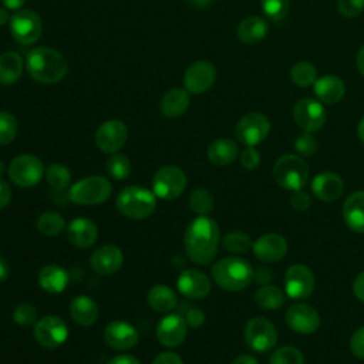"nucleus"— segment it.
<instances>
[{
    "instance_id": "nucleus-1",
    "label": "nucleus",
    "mask_w": 364,
    "mask_h": 364,
    "mask_svg": "<svg viewBox=\"0 0 364 364\" xmlns=\"http://www.w3.org/2000/svg\"><path fill=\"white\" fill-rule=\"evenodd\" d=\"M220 230L215 219L196 216L185 229L183 247L188 257L200 266L209 264L219 249Z\"/></svg>"
},
{
    "instance_id": "nucleus-2",
    "label": "nucleus",
    "mask_w": 364,
    "mask_h": 364,
    "mask_svg": "<svg viewBox=\"0 0 364 364\" xmlns=\"http://www.w3.org/2000/svg\"><path fill=\"white\" fill-rule=\"evenodd\" d=\"M26 67L30 77L41 84H54L64 78L68 70L67 60L54 48L36 47L28 51Z\"/></svg>"
},
{
    "instance_id": "nucleus-3",
    "label": "nucleus",
    "mask_w": 364,
    "mask_h": 364,
    "mask_svg": "<svg viewBox=\"0 0 364 364\" xmlns=\"http://www.w3.org/2000/svg\"><path fill=\"white\" fill-rule=\"evenodd\" d=\"M253 266L243 257L228 256L218 260L210 274L215 283L226 291H242L253 282Z\"/></svg>"
},
{
    "instance_id": "nucleus-4",
    "label": "nucleus",
    "mask_w": 364,
    "mask_h": 364,
    "mask_svg": "<svg viewBox=\"0 0 364 364\" xmlns=\"http://www.w3.org/2000/svg\"><path fill=\"white\" fill-rule=\"evenodd\" d=\"M115 206L124 216L141 220L151 216L156 208V195L145 186L129 185L119 191Z\"/></svg>"
},
{
    "instance_id": "nucleus-5",
    "label": "nucleus",
    "mask_w": 364,
    "mask_h": 364,
    "mask_svg": "<svg viewBox=\"0 0 364 364\" xmlns=\"http://www.w3.org/2000/svg\"><path fill=\"white\" fill-rule=\"evenodd\" d=\"M310 176V169L303 156L296 154L282 155L273 165V179L286 191L303 189Z\"/></svg>"
},
{
    "instance_id": "nucleus-6",
    "label": "nucleus",
    "mask_w": 364,
    "mask_h": 364,
    "mask_svg": "<svg viewBox=\"0 0 364 364\" xmlns=\"http://www.w3.org/2000/svg\"><path fill=\"white\" fill-rule=\"evenodd\" d=\"M112 192L111 182L101 175L82 178L68 188V199L77 205L94 206L104 203Z\"/></svg>"
},
{
    "instance_id": "nucleus-7",
    "label": "nucleus",
    "mask_w": 364,
    "mask_h": 364,
    "mask_svg": "<svg viewBox=\"0 0 364 364\" xmlns=\"http://www.w3.org/2000/svg\"><path fill=\"white\" fill-rule=\"evenodd\" d=\"M243 336L247 347L256 353H266L273 350L279 340L276 326L269 318L262 316L253 317L246 323Z\"/></svg>"
},
{
    "instance_id": "nucleus-8",
    "label": "nucleus",
    "mask_w": 364,
    "mask_h": 364,
    "mask_svg": "<svg viewBox=\"0 0 364 364\" xmlns=\"http://www.w3.org/2000/svg\"><path fill=\"white\" fill-rule=\"evenodd\" d=\"M188 179L185 172L175 165L159 168L152 176V191L156 198L172 200L181 196L186 188Z\"/></svg>"
},
{
    "instance_id": "nucleus-9",
    "label": "nucleus",
    "mask_w": 364,
    "mask_h": 364,
    "mask_svg": "<svg viewBox=\"0 0 364 364\" xmlns=\"http://www.w3.org/2000/svg\"><path fill=\"white\" fill-rule=\"evenodd\" d=\"M7 172L14 185L20 188H31L41 181L44 165L36 155L21 154L9 164Z\"/></svg>"
},
{
    "instance_id": "nucleus-10",
    "label": "nucleus",
    "mask_w": 364,
    "mask_h": 364,
    "mask_svg": "<svg viewBox=\"0 0 364 364\" xmlns=\"http://www.w3.org/2000/svg\"><path fill=\"white\" fill-rule=\"evenodd\" d=\"M270 121L262 112H249L243 115L235 128L236 139L246 146L262 144L270 134Z\"/></svg>"
},
{
    "instance_id": "nucleus-11",
    "label": "nucleus",
    "mask_w": 364,
    "mask_h": 364,
    "mask_svg": "<svg viewBox=\"0 0 364 364\" xmlns=\"http://www.w3.org/2000/svg\"><path fill=\"white\" fill-rule=\"evenodd\" d=\"M10 31L17 43L23 46L34 44L43 31L41 18L31 9H20L11 14Z\"/></svg>"
},
{
    "instance_id": "nucleus-12",
    "label": "nucleus",
    "mask_w": 364,
    "mask_h": 364,
    "mask_svg": "<svg viewBox=\"0 0 364 364\" xmlns=\"http://www.w3.org/2000/svg\"><path fill=\"white\" fill-rule=\"evenodd\" d=\"M284 293L293 300H304L310 297L316 287L314 274L303 263H294L284 273Z\"/></svg>"
},
{
    "instance_id": "nucleus-13",
    "label": "nucleus",
    "mask_w": 364,
    "mask_h": 364,
    "mask_svg": "<svg viewBox=\"0 0 364 364\" xmlns=\"http://www.w3.org/2000/svg\"><path fill=\"white\" fill-rule=\"evenodd\" d=\"M293 119L301 131L314 134L326 124V108L318 100L300 98L293 107Z\"/></svg>"
},
{
    "instance_id": "nucleus-14",
    "label": "nucleus",
    "mask_w": 364,
    "mask_h": 364,
    "mask_svg": "<svg viewBox=\"0 0 364 364\" xmlns=\"http://www.w3.org/2000/svg\"><path fill=\"white\" fill-rule=\"evenodd\" d=\"M34 338L44 348H57L68 338L67 323L58 316H44L34 324Z\"/></svg>"
},
{
    "instance_id": "nucleus-15",
    "label": "nucleus",
    "mask_w": 364,
    "mask_h": 364,
    "mask_svg": "<svg viewBox=\"0 0 364 364\" xmlns=\"http://www.w3.org/2000/svg\"><path fill=\"white\" fill-rule=\"evenodd\" d=\"M284 321L290 330L299 334H313L320 327V314L307 303H293L284 314Z\"/></svg>"
},
{
    "instance_id": "nucleus-16",
    "label": "nucleus",
    "mask_w": 364,
    "mask_h": 364,
    "mask_svg": "<svg viewBox=\"0 0 364 364\" xmlns=\"http://www.w3.org/2000/svg\"><path fill=\"white\" fill-rule=\"evenodd\" d=\"M128 138V128L119 119H109L101 124L95 132V144L105 154L118 152Z\"/></svg>"
},
{
    "instance_id": "nucleus-17",
    "label": "nucleus",
    "mask_w": 364,
    "mask_h": 364,
    "mask_svg": "<svg viewBox=\"0 0 364 364\" xmlns=\"http://www.w3.org/2000/svg\"><path fill=\"white\" fill-rule=\"evenodd\" d=\"M216 80V68L209 61H196L191 64L183 74L185 90L192 94L206 92Z\"/></svg>"
},
{
    "instance_id": "nucleus-18",
    "label": "nucleus",
    "mask_w": 364,
    "mask_h": 364,
    "mask_svg": "<svg viewBox=\"0 0 364 364\" xmlns=\"http://www.w3.org/2000/svg\"><path fill=\"white\" fill-rule=\"evenodd\" d=\"M176 287L188 299H203L210 293L212 283L202 270L188 267L178 276Z\"/></svg>"
},
{
    "instance_id": "nucleus-19",
    "label": "nucleus",
    "mask_w": 364,
    "mask_h": 364,
    "mask_svg": "<svg viewBox=\"0 0 364 364\" xmlns=\"http://www.w3.org/2000/svg\"><path fill=\"white\" fill-rule=\"evenodd\" d=\"M104 341L114 350H129L138 344L139 334L129 323L114 320L104 328Z\"/></svg>"
},
{
    "instance_id": "nucleus-20",
    "label": "nucleus",
    "mask_w": 364,
    "mask_h": 364,
    "mask_svg": "<svg viewBox=\"0 0 364 364\" xmlns=\"http://www.w3.org/2000/svg\"><path fill=\"white\" fill-rule=\"evenodd\" d=\"M255 256L264 263L280 262L287 252V240L279 233H264L253 242Z\"/></svg>"
},
{
    "instance_id": "nucleus-21",
    "label": "nucleus",
    "mask_w": 364,
    "mask_h": 364,
    "mask_svg": "<svg viewBox=\"0 0 364 364\" xmlns=\"http://www.w3.org/2000/svg\"><path fill=\"white\" fill-rule=\"evenodd\" d=\"M124 263V253L115 245H102L97 247L91 257L90 264L92 270L101 276L114 274Z\"/></svg>"
},
{
    "instance_id": "nucleus-22",
    "label": "nucleus",
    "mask_w": 364,
    "mask_h": 364,
    "mask_svg": "<svg viewBox=\"0 0 364 364\" xmlns=\"http://www.w3.org/2000/svg\"><path fill=\"white\" fill-rule=\"evenodd\" d=\"M188 333V324L179 314H168L156 326V338L165 347H176L183 343Z\"/></svg>"
},
{
    "instance_id": "nucleus-23",
    "label": "nucleus",
    "mask_w": 364,
    "mask_h": 364,
    "mask_svg": "<svg viewBox=\"0 0 364 364\" xmlns=\"http://www.w3.org/2000/svg\"><path fill=\"white\" fill-rule=\"evenodd\" d=\"M311 191L321 202H334L344 192V182L340 175L331 171L317 173L311 181Z\"/></svg>"
},
{
    "instance_id": "nucleus-24",
    "label": "nucleus",
    "mask_w": 364,
    "mask_h": 364,
    "mask_svg": "<svg viewBox=\"0 0 364 364\" xmlns=\"http://www.w3.org/2000/svg\"><path fill=\"white\" fill-rule=\"evenodd\" d=\"M67 239L75 247H91L98 239V226L90 218H75L67 226Z\"/></svg>"
},
{
    "instance_id": "nucleus-25",
    "label": "nucleus",
    "mask_w": 364,
    "mask_h": 364,
    "mask_svg": "<svg viewBox=\"0 0 364 364\" xmlns=\"http://www.w3.org/2000/svg\"><path fill=\"white\" fill-rule=\"evenodd\" d=\"M313 91L321 104L334 105L343 100L346 94V84L340 77L334 74H326L317 77L313 84Z\"/></svg>"
},
{
    "instance_id": "nucleus-26",
    "label": "nucleus",
    "mask_w": 364,
    "mask_h": 364,
    "mask_svg": "<svg viewBox=\"0 0 364 364\" xmlns=\"http://www.w3.org/2000/svg\"><path fill=\"white\" fill-rule=\"evenodd\" d=\"M343 219L350 230L364 235V191H355L343 203Z\"/></svg>"
},
{
    "instance_id": "nucleus-27",
    "label": "nucleus",
    "mask_w": 364,
    "mask_h": 364,
    "mask_svg": "<svg viewBox=\"0 0 364 364\" xmlns=\"http://www.w3.org/2000/svg\"><path fill=\"white\" fill-rule=\"evenodd\" d=\"M269 33V24L266 18L260 16H249L243 18L236 28V37L243 44H257L260 43Z\"/></svg>"
},
{
    "instance_id": "nucleus-28",
    "label": "nucleus",
    "mask_w": 364,
    "mask_h": 364,
    "mask_svg": "<svg viewBox=\"0 0 364 364\" xmlns=\"http://www.w3.org/2000/svg\"><path fill=\"white\" fill-rule=\"evenodd\" d=\"M70 282L68 272L58 264H46L38 272L40 287L51 294H58L65 290Z\"/></svg>"
},
{
    "instance_id": "nucleus-29",
    "label": "nucleus",
    "mask_w": 364,
    "mask_h": 364,
    "mask_svg": "<svg viewBox=\"0 0 364 364\" xmlns=\"http://www.w3.org/2000/svg\"><path fill=\"white\" fill-rule=\"evenodd\" d=\"M70 316L78 326L90 327L98 318V306L88 296H77L70 303Z\"/></svg>"
},
{
    "instance_id": "nucleus-30",
    "label": "nucleus",
    "mask_w": 364,
    "mask_h": 364,
    "mask_svg": "<svg viewBox=\"0 0 364 364\" xmlns=\"http://www.w3.org/2000/svg\"><path fill=\"white\" fill-rule=\"evenodd\" d=\"M239 154L237 145L233 139L218 138L208 146V159L216 166H226L232 164Z\"/></svg>"
},
{
    "instance_id": "nucleus-31",
    "label": "nucleus",
    "mask_w": 364,
    "mask_h": 364,
    "mask_svg": "<svg viewBox=\"0 0 364 364\" xmlns=\"http://www.w3.org/2000/svg\"><path fill=\"white\" fill-rule=\"evenodd\" d=\"M189 108V94L182 88L166 91L161 100V111L168 118H178Z\"/></svg>"
},
{
    "instance_id": "nucleus-32",
    "label": "nucleus",
    "mask_w": 364,
    "mask_h": 364,
    "mask_svg": "<svg viewBox=\"0 0 364 364\" xmlns=\"http://www.w3.org/2000/svg\"><path fill=\"white\" fill-rule=\"evenodd\" d=\"M146 300L149 307L158 313H169L178 304L176 293L165 284L152 286L146 294Z\"/></svg>"
},
{
    "instance_id": "nucleus-33",
    "label": "nucleus",
    "mask_w": 364,
    "mask_h": 364,
    "mask_svg": "<svg viewBox=\"0 0 364 364\" xmlns=\"http://www.w3.org/2000/svg\"><path fill=\"white\" fill-rule=\"evenodd\" d=\"M23 73V60L14 51L0 54V84L10 85L20 80Z\"/></svg>"
},
{
    "instance_id": "nucleus-34",
    "label": "nucleus",
    "mask_w": 364,
    "mask_h": 364,
    "mask_svg": "<svg viewBox=\"0 0 364 364\" xmlns=\"http://www.w3.org/2000/svg\"><path fill=\"white\" fill-rule=\"evenodd\" d=\"M256 304L263 310H277L286 301V293L273 284H263L255 293Z\"/></svg>"
},
{
    "instance_id": "nucleus-35",
    "label": "nucleus",
    "mask_w": 364,
    "mask_h": 364,
    "mask_svg": "<svg viewBox=\"0 0 364 364\" xmlns=\"http://www.w3.org/2000/svg\"><path fill=\"white\" fill-rule=\"evenodd\" d=\"M36 226L44 236H58L65 228V220L58 212L46 210L38 215Z\"/></svg>"
},
{
    "instance_id": "nucleus-36",
    "label": "nucleus",
    "mask_w": 364,
    "mask_h": 364,
    "mask_svg": "<svg viewBox=\"0 0 364 364\" xmlns=\"http://www.w3.org/2000/svg\"><path fill=\"white\" fill-rule=\"evenodd\" d=\"M290 80L300 88H307L317 80V68L310 61H299L290 68Z\"/></svg>"
},
{
    "instance_id": "nucleus-37",
    "label": "nucleus",
    "mask_w": 364,
    "mask_h": 364,
    "mask_svg": "<svg viewBox=\"0 0 364 364\" xmlns=\"http://www.w3.org/2000/svg\"><path fill=\"white\" fill-rule=\"evenodd\" d=\"M215 199L206 188H196L189 196V208L198 216H206L213 210Z\"/></svg>"
},
{
    "instance_id": "nucleus-38",
    "label": "nucleus",
    "mask_w": 364,
    "mask_h": 364,
    "mask_svg": "<svg viewBox=\"0 0 364 364\" xmlns=\"http://www.w3.org/2000/svg\"><path fill=\"white\" fill-rule=\"evenodd\" d=\"M222 245L228 252L242 255L252 249L253 242L247 233H245L242 230H232L223 236Z\"/></svg>"
},
{
    "instance_id": "nucleus-39",
    "label": "nucleus",
    "mask_w": 364,
    "mask_h": 364,
    "mask_svg": "<svg viewBox=\"0 0 364 364\" xmlns=\"http://www.w3.org/2000/svg\"><path fill=\"white\" fill-rule=\"evenodd\" d=\"M46 179L51 188L55 191H64L70 186L71 182V172L63 164H51L46 169Z\"/></svg>"
},
{
    "instance_id": "nucleus-40",
    "label": "nucleus",
    "mask_w": 364,
    "mask_h": 364,
    "mask_svg": "<svg viewBox=\"0 0 364 364\" xmlns=\"http://www.w3.org/2000/svg\"><path fill=\"white\" fill-rule=\"evenodd\" d=\"M105 169L111 178L122 181V179H127L131 173V161L127 155L115 152V154H111V156L108 158L105 164Z\"/></svg>"
},
{
    "instance_id": "nucleus-41",
    "label": "nucleus",
    "mask_w": 364,
    "mask_h": 364,
    "mask_svg": "<svg viewBox=\"0 0 364 364\" xmlns=\"http://www.w3.org/2000/svg\"><path fill=\"white\" fill-rule=\"evenodd\" d=\"M269 364H304V355L294 346H282L273 350Z\"/></svg>"
},
{
    "instance_id": "nucleus-42",
    "label": "nucleus",
    "mask_w": 364,
    "mask_h": 364,
    "mask_svg": "<svg viewBox=\"0 0 364 364\" xmlns=\"http://www.w3.org/2000/svg\"><path fill=\"white\" fill-rule=\"evenodd\" d=\"M264 16L272 21L283 20L290 9V0H260Z\"/></svg>"
},
{
    "instance_id": "nucleus-43",
    "label": "nucleus",
    "mask_w": 364,
    "mask_h": 364,
    "mask_svg": "<svg viewBox=\"0 0 364 364\" xmlns=\"http://www.w3.org/2000/svg\"><path fill=\"white\" fill-rule=\"evenodd\" d=\"M17 119L7 111H0V145L10 144L17 135Z\"/></svg>"
},
{
    "instance_id": "nucleus-44",
    "label": "nucleus",
    "mask_w": 364,
    "mask_h": 364,
    "mask_svg": "<svg viewBox=\"0 0 364 364\" xmlns=\"http://www.w3.org/2000/svg\"><path fill=\"white\" fill-rule=\"evenodd\" d=\"M13 321L20 327H28L37 323V310L30 303H20L13 310Z\"/></svg>"
},
{
    "instance_id": "nucleus-45",
    "label": "nucleus",
    "mask_w": 364,
    "mask_h": 364,
    "mask_svg": "<svg viewBox=\"0 0 364 364\" xmlns=\"http://www.w3.org/2000/svg\"><path fill=\"white\" fill-rule=\"evenodd\" d=\"M293 146L300 156H311L316 154L318 148V142L311 132L303 131L300 135L296 136Z\"/></svg>"
},
{
    "instance_id": "nucleus-46",
    "label": "nucleus",
    "mask_w": 364,
    "mask_h": 364,
    "mask_svg": "<svg viewBox=\"0 0 364 364\" xmlns=\"http://www.w3.org/2000/svg\"><path fill=\"white\" fill-rule=\"evenodd\" d=\"M337 10L347 18L357 17L364 11V0H337Z\"/></svg>"
},
{
    "instance_id": "nucleus-47",
    "label": "nucleus",
    "mask_w": 364,
    "mask_h": 364,
    "mask_svg": "<svg viewBox=\"0 0 364 364\" xmlns=\"http://www.w3.org/2000/svg\"><path fill=\"white\" fill-rule=\"evenodd\" d=\"M240 165L247 169V171H253L259 166L260 164V152L255 148V146H246L242 154H240Z\"/></svg>"
},
{
    "instance_id": "nucleus-48",
    "label": "nucleus",
    "mask_w": 364,
    "mask_h": 364,
    "mask_svg": "<svg viewBox=\"0 0 364 364\" xmlns=\"http://www.w3.org/2000/svg\"><path fill=\"white\" fill-rule=\"evenodd\" d=\"M290 206L297 212H304L311 206V198L303 189L294 191L290 196Z\"/></svg>"
},
{
    "instance_id": "nucleus-49",
    "label": "nucleus",
    "mask_w": 364,
    "mask_h": 364,
    "mask_svg": "<svg viewBox=\"0 0 364 364\" xmlns=\"http://www.w3.org/2000/svg\"><path fill=\"white\" fill-rule=\"evenodd\" d=\"M350 350L351 353L360 358V360H364V326L357 328L351 337H350Z\"/></svg>"
},
{
    "instance_id": "nucleus-50",
    "label": "nucleus",
    "mask_w": 364,
    "mask_h": 364,
    "mask_svg": "<svg viewBox=\"0 0 364 364\" xmlns=\"http://www.w3.org/2000/svg\"><path fill=\"white\" fill-rule=\"evenodd\" d=\"M205 313L203 310L198 309V307H192L186 311V316H185V321L188 324V327H192V328H199L203 323H205Z\"/></svg>"
},
{
    "instance_id": "nucleus-51",
    "label": "nucleus",
    "mask_w": 364,
    "mask_h": 364,
    "mask_svg": "<svg viewBox=\"0 0 364 364\" xmlns=\"http://www.w3.org/2000/svg\"><path fill=\"white\" fill-rule=\"evenodd\" d=\"M152 364H183L182 358L173 351H164L158 354Z\"/></svg>"
},
{
    "instance_id": "nucleus-52",
    "label": "nucleus",
    "mask_w": 364,
    "mask_h": 364,
    "mask_svg": "<svg viewBox=\"0 0 364 364\" xmlns=\"http://www.w3.org/2000/svg\"><path fill=\"white\" fill-rule=\"evenodd\" d=\"M273 279V272L269 267H257L253 272V280L259 284H270Z\"/></svg>"
},
{
    "instance_id": "nucleus-53",
    "label": "nucleus",
    "mask_w": 364,
    "mask_h": 364,
    "mask_svg": "<svg viewBox=\"0 0 364 364\" xmlns=\"http://www.w3.org/2000/svg\"><path fill=\"white\" fill-rule=\"evenodd\" d=\"M11 195L13 192L10 185L6 181L0 179V210L9 205V202L11 200Z\"/></svg>"
},
{
    "instance_id": "nucleus-54",
    "label": "nucleus",
    "mask_w": 364,
    "mask_h": 364,
    "mask_svg": "<svg viewBox=\"0 0 364 364\" xmlns=\"http://www.w3.org/2000/svg\"><path fill=\"white\" fill-rule=\"evenodd\" d=\"M353 293L360 301L364 303V270L355 276L353 282Z\"/></svg>"
},
{
    "instance_id": "nucleus-55",
    "label": "nucleus",
    "mask_w": 364,
    "mask_h": 364,
    "mask_svg": "<svg viewBox=\"0 0 364 364\" xmlns=\"http://www.w3.org/2000/svg\"><path fill=\"white\" fill-rule=\"evenodd\" d=\"M107 364H141L138 358H135L134 355H128V354H122V355H115L112 357Z\"/></svg>"
},
{
    "instance_id": "nucleus-56",
    "label": "nucleus",
    "mask_w": 364,
    "mask_h": 364,
    "mask_svg": "<svg viewBox=\"0 0 364 364\" xmlns=\"http://www.w3.org/2000/svg\"><path fill=\"white\" fill-rule=\"evenodd\" d=\"M232 364H259L257 358L250 355V354H240L233 358Z\"/></svg>"
},
{
    "instance_id": "nucleus-57",
    "label": "nucleus",
    "mask_w": 364,
    "mask_h": 364,
    "mask_svg": "<svg viewBox=\"0 0 364 364\" xmlns=\"http://www.w3.org/2000/svg\"><path fill=\"white\" fill-rule=\"evenodd\" d=\"M1 3L7 10H16L17 11L26 3V0H1Z\"/></svg>"
},
{
    "instance_id": "nucleus-58",
    "label": "nucleus",
    "mask_w": 364,
    "mask_h": 364,
    "mask_svg": "<svg viewBox=\"0 0 364 364\" xmlns=\"http://www.w3.org/2000/svg\"><path fill=\"white\" fill-rule=\"evenodd\" d=\"M355 64H357V70L360 71V74L364 77V46L360 47L357 57H355Z\"/></svg>"
},
{
    "instance_id": "nucleus-59",
    "label": "nucleus",
    "mask_w": 364,
    "mask_h": 364,
    "mask_svg": "<svg viewBox=\"0 0 364 364\" xmlns=\"http://www.w3.org/2000/svg\"><path fill=\"white\" fill-rule=\"evenodd\" d=\"M9 273H10L9 263L0 256V283L4 282V280L9 277Z\"/></svg>"
},
{
    "instance_id": "nucleus-60",
    "label": "nucleus",
    "mask_w": 364,
    "mask_h": 364,
    "mask_svg": "<svg viewBox=\"0 0 364 364\" xmlns=\"http://www.w3.org/2000/svg\"><path fill=\"white\" fill-rule=\"evenodd\" d=\"M10 18H11V16L9 14V10L6 7H0V26L6 24L7 21L10 23Z\"/></svg>"
},
{
    "instance_id": "nucleus-61",
    "label": "nucleus",
    "mask_w": 364,
    "mask_h": 364,
    "mask_svg": "<svg viewBox=\"0 0 364 364\" xmlns=\"http://www.w3.org/2000/svg\"><path fill=\"white\" fill-rule=\"evenodd\" d=\"M191 6L193 7H198V9H202V7H206L210 4L212 0H186Z\"/></svg>"
},
{
    "instance_id": "nucleus-62",
    "label": "nucleus",
    "mask_w": 364,
    "mask_h": 364,
    "mask_svg": "<svg viewBox=\"0 0 364 364\" xmlns=\"http://www.w3.org/2000/svg\"><path fill=\"white\" fill-rule=\"evenodd\" d=\"M357 135H358V139L364 144V117H361V119L357 125Z\"/></svg>"
},
{
    "instance_id": "nucleus-63",
    "label": "nucleus",
    "mask_w": 364,
    "mask_h": 364,
    "mask_svg": "<svg viewBox=\"0 0 364 364\" xmlns=\"http://www.w3.org/2000/svg\"><path fill=\"white\" fill-rule=\"evenodd\" d=\"M6 172V166H4V162L0 161V176H3Z\"/></svg>"
}]
</instances>
